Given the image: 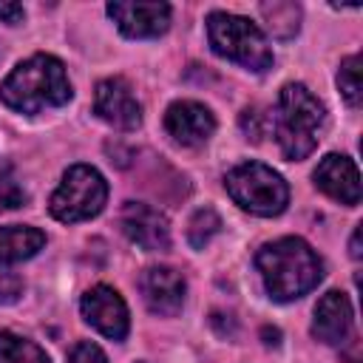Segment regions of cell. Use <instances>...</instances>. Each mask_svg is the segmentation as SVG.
Returning a JSON list of instances; mask_svg holds the SVG:
<instances>
[{
    "instance_id": "cell-5",
    "label": "cell",
    "mask_w": 363,
    "mask_h": 363,
    "mask_svg": "<svg viewBox=\"0 0 363 363\" xmlns=\"http://www.w3.org/2000/svg\"><path fill=\"white\" fill-rule=\"evenodd\" d=\"M224 187L241 210L261 218L278 216L289 204V184L278 170L261 162H241L230 167L224 176Z\"/></svg>"
},
{
    "instance_id": "cell-20",
    "label": "cell",
    "mask_w": 363,
    "mask_h": 363,
    "mask_svg": "<svg viewBox=\"0 0 363 363\" xmlns=\"http://www.w3.org/2000/svg\"><path fill=\"white\" fill-rule=\"evenodd\" d=\"M26 201V190L17 179V170L9 159H0V213L17 210Z\"/></svg>"
},
{
    "instance_id": "cell-22",
    "label": "cell",
    "mask_w": 363,
    "mask_h": 363,
    "mask_svg": "<svg viewBox=\"0 0 363 363\" xmlns=\"http://www.w3.org/2000/svg\"><path fill=\"white\" fill-rule=\"evenodd\" d=\"M68 363H108V357H105V352H102L96 343H91V340H79V343L71 349Z\"/></svg>"
},
{
    "instance_id": "cell-3",
    "label": "cell",
    "mask_w": 363,
    "mask_h": 363,
    "mask_svg": "<svg viewBox=\"0 0 363 363\" xmlns=\"http://www.w3.org/2000/svg\"><path fill=\"white\" fill-rule=\"evenodd\" d=\"M269 122L284 159L301 162L318 147V133L326 122V108L303 82H286L278 94V108Z\"/></svg>"
},
{
    "instance_id": "cell-12",
    "label": "cell",
    "mask_w": 363,
    "mask_h": 363,
    "mask_svg": "<svg viewBox=\"0 0 363 363\" xmlns=\"http://www.w3.org/2000/svg\"><path fill=\"white\" fill-rule=\"evenodd\" d=\"M164 130L176 145L199 147L216 130V116L207 105L196 99H179L164 111Z\"/></svg>"
},
{
    "instance_id": "cell-16",
    "label": "cell",
    "mask_w": 363,
    "mask_h": 363,
    "mask_svg": "<svg viewBox=\"0 0 363 363\" xmlns=\"http://www.w3.org/2000/svg\"><path fill=\"white\" fill-rule=\"evenodd\" d=\"M267 28L272 37L278 40H289L298 34L301 28V6L298 3H289V0H272V3H261L258 6Z\"/></svg>"
},
{
    "instance_id": "cell-2",
    "label": "cell",
    "mask_w": 363,
    "mask_h": 363,
    "mask_svg": "<svg viewBox=\"0 0 363 363\" xmlns=\"http://www.w3.org/2000/svg\"><path fill=\"white\" fill-rule=\"evenodd\" d=\"M74 96L65 65L54 54H31L17 62L0 82V102L17 113H40L43 108H60Z\"/></svg>"
},
{
    "instance_id": "cell-26",
    "label": "cell",
    "mask_w": 363,
    "mask_h": 363,
    "mask_svg": "<svg viewBox=\"0 0 363 363\" xmlns=\"http://www.w3.org/2000/svg\"><path fill=\"white\" fill-rule=\"evenodd\" d=\"M264 337H267V340H264L267 346H278V343H281V340H278V337H281V332H278V329H269V326H264Z\"/></svg>"
},
{
    "instance_id": "cell-25",
    "label": "cell",
    "mask_w": 363,
    "mask_h": 363,
    "mask_svg": "<svg viewBox=\"0 0 363 363\" xmlns=\"http://www.w3.org/2000/svg\"><path fill=\"white\" fill-rule=\"evenodd\" d=\"M349 255L352 258H360L363 255V250H360V224L354 227V233H352V241H349Z\"/></svg>"
},
{
    "instance_id": "cell-7",
    "label": "cell",
    "mask_w": 363,
    "mask_h": 363,
    "mask_svg": "<svg viewBox=\"0 0 363 363\" xmlns=\"http://www.w3.org/2000/svg\"><path fill=\"white\" fill-rule=\"evenodd\" d=\"M79 312H82L85 323H91L108 340H125L128 337V329H130L128 303L113 286H108V284L91 286L79 301Z\"/></svg>"
},
{
    "instance_id": "cell-11",
    "label": "cell",
    "mask_w": 363,
    "mask_h": 363,
    "mask_svg": "<svg viewBox=\"0 0 363 363\" xmlns=\"http://www.w3.org/2000/svg\"><path fill=\"white\" fill-rule=\"evenodd\" d=\"M139 292H142L145 306L153 315L173 318L184 306L187 284H184V275L173 267H147L139 275Z\"/></svg>"
},
{
    "instance_id": "cell-17",
    "label": "cell",
    "mask_w": 363,
    "mask_h": 363,
    "mask_svg": "<svg viewBox=\"0 0 363 363\" xmlns=\"http://www.w3.org/2000/svg\"><path fill=\"white\" fill-rule=\"evenodd\" d=\"M0 363H51V360L34 340L0 329Z\"/></svg>"
},
{
    "instance_id": "cell-19",
    "label": "cell",
    "mask_w": 363,
    "mask_h": 363,
    "mask_svg": "<svg viewBox=\"0 0 363 363\" xmlns=\"http://www.w3.org/2000/svg\"><path fill=\"white\" fill-rule=\"evenodd\" d=\"M337 88H340L343 99H346L352 108L360 105V99H363V85H360V54H352V57H346V60L340 62V68H337Z\"/></svg>"
},
{
    "instance_id": "cell-10",
    "label": "cell",
    "mask_w": 363,
    "mask_h": 363,
    "mask_svg": "<svg viewBox=\"0 0 363 363\" xmlns=\"http://www.w3.org/2000/svg\"><path fill=\"white\" fill-rule=\"evenodd\" d=\"M119 227L136 247L147 252H164L170 247L167 218L145 201H125L119 213Z\"/></svg>"
},
{
    "instance_id": "cell-4",
    "label": "cell",
    "mask_w": 363,
    "mask_h": 363,
    "mask_svg": "<svg viewBox=\"0 0 363 363\" xmlns=\"http://www.w3.org/2000/svg\"><path fill=\"white\" fill-rule=\"evenodd\" d=\"M207 40L218 57L238 62L247 71L264 74L275 62L264 31L250 17L230 14V11H213L207 17Z\"/></svg>"
},
{
    "instance_id": "cell-21",
    "label": "cell",
    "mask_w": 363,
    "mask_h": 363,
    "mask_svg": "<svg viewBox=\"0 0 363 363\" xmlns=\"http://www.w3.org/2000/svg\"><path fill=\"white\" fill-rule=\"evenodd\" d=\"M238 122H241V130L247 133V139H252V142H261L267 125H272L269 116L261 108H244L241 116H238Z\"/></svg>"
},
{
    "instance_id": "cell-23",
    "label": "cell",
    "mask_w": 363,
    "mask_h": 363,
    "mask_svg": "<svg viewBox=\"0 0 363 363\" xmlns=\"http://www.w3.org/2000/svg\"><path fill=\"white\" fill-rule=\"evenodd\" d=\"M23 295V281L14 272H3L0 275V303H14Z\"/></svg>"
},
{
    "instance_id": "cell-14",
    "label": "cell",
    "mask_w": 363,
    "mask_h": 363,
    "mask_svg": "<svg viewBox=\"0 0 363 363\" xmlns=\"http://www.w3.org/2000/svg\"><path fill=\"white\" fill-rule=\"evenodd\" d=\"M349 332H352V303L340 289H329L315 303L312 337L326 346H340L346 343Z\"/></svg>"
},
{
    "instance_id": "cell-24",
    "label": "cell",
    "mask_w": 363,
    "mask_h": 363,
    "mask_svg": "<svg viewBox=\"0 0 363 363\" xmlns=\"http://www.w3.org/2000/svg\"><path fill=\"white\" fill-rule=\"evenodd\" d=\"M23 17H26V9L20 3H0V20H6L9 26L23 23Z\"/></svg>"
},
{
    "instance_id": "cell-8",
    "label": "cell",
    "mask_w": 363,
    "mask_h": 363,
    "mask_svg": "<svg viewBox=\"0 0 363 363\" xmlns=\"http://www.w3.org/2000/svg\"><path fill=\"white\" fill-rule=\"evenodd\" d=\"M94 113L116 130H136L142 125V105L125 77H108L96 85Z\"/></svg>"
},
{
    "instance_id": "cell-1",
    "label": "cell",
    "mask_w": 363,
    "mask_h": 363,
    "mask_svg": "<svg viewBox=\"0 0 363 363\" xmlns=\"http://www.w3.org/2000/svg\"><path fill=\"white\" fill-rule=\"evenodd\" d=\"M255 267L272 301L289 303L312 292L323 278L320 255L298 235H284L255 252Z\"/></svg>"
},
{
    "instance_id": "cell-9",
    "label": "cell",
    "mask_w": 363,
    "mask_h": 363,
    "mask_svg": "<svg viewBox=\"0 0 363 363\" xmlns=\"http://www.w3.org/2000/svg\"><path fill=\"white\" fill-rule=\"evenodd\" d=\"M108 17L116 28L130 40H150L167 31L170 26V6L167 3H122L113 0L105 6Z\"/></svg>"
},
{
    "instance_id": "cell-13",
    "label": "cell",
    "mask_w": 363,
    "mask_h": 363,
    "mask_svg": "<svg viewBox=\"0 0 363 363\" xmlns=\"http://www.w3.org/2000/svg\"><path fill=\"white\" fill-rule=\"evenodd\" d=\"M312 179H315V187L323 190L329 199H335L346 207L360 204V173H357V164L349 156L326 153L318 162Z\"/></svg>"
},
{
    "instance_id": "cell-6",
    "label": "cell",
    "mask_w": 363,
    "mask_h": 363,
    "mask_svg": "<svg viewBox=\"0 0 363 363\" xmlns=\"http://www.w3.org/2000/svg\"><path fill=\"white\" fill-rule=\"evenodd\" d=\"M108 201V182L105 176L91 164H71L62 173L60 187L51 193L48 210L62 224L88 221L102 213Z\"/></svg>"
},
{
    "instance_id": "cell-15",
    "label": "cell",
    "mask_w": 363,
    "mask_h": 363,
    "mask_svg": "<svg viewBox=\"0 0 363 363\" xmlns=\"http://www.w3.org/2000/svg\"><path fill=\"white\" fill-rule=\"evenodd\" d=\"M45 247V233L28 224L0 227V264H20Z\"/></svg>"
},
{
    "instance_id": "cell-18",
    "label": "cell",
    "mask_w": 363,
    "mask_h": 363,
    "mask_svg": "<svg viewBox=\"0 0 363 363\" xmlns=\"http://www.w3.org/2000/svg\"><path fill=\"white\" fill-rule=\"evenodd\" d=\"M221 233V216L213 207H199L187 221V244L193 250H204Z\"/></svg>"
}]
</instances>
